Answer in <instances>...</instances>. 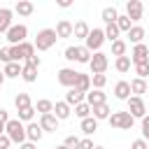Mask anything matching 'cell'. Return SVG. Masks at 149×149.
Listing matches in <instances>:
<instances>
[{
    "label": "cell",
    "instance_id": "obj_1",
    "mask_svg": "<svg viewBox=\"0 0 149 149\" xmlns=\"http://www.w3.org/2000/svg\"><path fill=\"white\" fill-rule=\"evenodd\" d=\"M5 135H7L12 142H16L19 147H21L23 142H28V137H26V123H21L19 119H9V121H7Z\"/></svg>",
    "mask_w": 149,
    "mask_h": 149
},
{
    "label": "cell",
    "instance_id": "obj_2",
    "mask_svg": "<svg viewBox=\"0 0 149 149\" xmlns=\"http://www.w3.org/2000/svg\"><path fill=\"white\" fill-rule=\"evenodd\" d=\"M56 40H58V35H56V30L54 28H42L40 33H37V37H35V49L37 51H47V49H51L54 44H56Z\"/></svg>",
    "mask_w": 149,
    "mask_h": 149
},
{
    "label": "cell",
    "instance_id": "obj_3",
    "mask_svg": "<svg viewBox=\"0 0 149 149\" xmlns=\"http://www.w3.org/2000/svg\"><path fill=\"white\" fill-rule=\"evenodd\" d=\"M63 56H65V61H70V63H91V51L81 44V47H68L65 51H63Z\"/></svg>",
    "mask_w": 149,
    "mask_h": 149
},
{
    "label": "cell",
    "instance_id": "obj_4",
    "mask_svg": "<svg viewBox=\"0 0 149 149\" xmlns=\"http://www.w3.org/2000/svg\"><path fill=\"white\" fill-rule=\"evenodd\" d=\"M109 126L112 128H119V130H130L133 128V123H135V119L130 116V112L126 109V112H112L109 114Z\"/></svg>",
    "mask_w": 149,
    "mask_h": 149
},
{
    "label": "cell",
    "instance_id": "obj_5",
    "mask_svg": "<svg viewBox=\"0 0 149 149\" xmlns=\"http://www.w3.org/2000/svg\"><path fill=\"white\" fill-rule=\"evenodd\" d=\"M105 28H93L91 33H88V37L84 40V47L91 51V54H95V51H100V47L105 44Z\"/></svg>",
    "mask_w": 149,
    "mask_h": 149
},
{
    "label": "cell",
    "instance_id": "obj_6",
    "mask_svg": "<svg viewBox=\"0 0 149 149\" xmlns=\"http://www.w3.org/2000/svg\"><path fill=\"white\" fill-rule=\"evenodd\" d=\"M5 35H7V42H9L12 47H16V44L26 42V37H28V26H23V23H14Z\"/></svg>",
    "mask_w": 149,
    "mask_h": 149
},
{
    "label": "cell",
    "instance_id": "obj_7",
    "mask_svg": "<svg viewBox=\"0 0 149 149\" xmlns=\"http://www.w3.org/2000/svg\"><path fill=\"white\" fill-rule=\"evenodd\" d=\"M107 65H109V58H107V54H102V51H95V54L91 56V63H88V68H91V74H105Z\"/></svg>",
    "mask_w": 149,
    "mask_h": 149
},
{
    "label": "cell",
    "instance_id": "obj_8",
    "mask_svg": "<svg viewBox=\"0 0 149 149\" xmlns=\"http://www.w3.org/2000/svg\"><path fill=\"white\" fill-rule=\"evenodd\" d=\"M56 77H58V84H61V86L74 88V84H77V77H79V72H77L74 68H61V70L56 72Z\"/></svg>",
    "mask_w": 149,
    "mask_h": 149
},
{
    "label": "cell",
    "instance_id": "obj_9",
    "mask_svg": "<svg viewBox=\"0 0 149 149\" xmlns=\"http://www.w3.org/2000/svg\"><path fill=\"white\" fill-rule=\"evenodd\" d=\"M126 102H128V112H130V116H133V119H144V116H147V105H144V100H142V98L130 95Z\"/></svg>",
    "mask_w": 149,
    "mask_h": 149
},
{
    "label": "cell",
    "instance_id": "obj_10",
    "mask_svg": "<svg viewBox=\"0 0 149 149\" xmlns=\"http://www.w3.org/2000/svg\"><path fill=\"white\" fill-rule=\"evenodd\" d=\"M142 14H144V5H142L140 0H128V2H126V16H128L130 21H140Z\"/></svg>",
    "mask_w": 149,
    "mask_h": 149
},
{
    "label": "cell",
    "instance_id": "obj_11",
    "mask_svg": "<svg viewBox=\"0 0 149 149\" xmlns=\"http://www.w3.org/2000/svg\"><path fill=\"white\" fill-rule=\"evenodd\" d=\"M130 61H133V65L147 63V61H149V47H147L144 42H142V44H135L133 51H130Z\"/></svg>",
    "mask_w": 149,
    "mask_h": 149
},
{
    "label": "cell",
    "instance_id": "obj_12",
    "mask_svg": "<svg viewBox=\"0 0 149 149\" xmlns=\"http://www.w3.org/2000/svg\"><path fill=\"white\" fill-rule=\"evenodd\" d=\"M40 128L44 130V133H56L58 130V119H56V114L51 112V114H40Z\"/></svg>",
    "mask_w": 149,
    "mask_h": 149
},
{
    "label": "cell",
    "instance_id": "obj_13",
    "mask_svg": "<svg viewBox=\"0 0 149 149\" xmlns=\"http://www.w3.org/2000/svg\"><path fill=\"white\" fill-rule=\"evenodd\" d=\"M56 35H58V40H68V37H72V33H74V23L72 21H68V19H61L58 23H56Z\"/></svg>",
    "mask_w": 149,
    "mask_h": 149
},
{
    "label": "cell",
    "instance_id": "obj_14",
    "mask_svg": "<svg viewBox=\"0 0 149 149\" xmlns=\"http://www.w3.org/2000/svg\"><path fill=\"white\" fill-rule=\"evenodd\" d=\"M42 135H44V130L40 128V123H37V121L26 123V137H28V142H40V140H42Z\"/></svg>",
    "mask_w": 149,
    "mask_h": 149
},
{
    "label": "cell",
    "instance_id": "obj_15",
    "mask_svg": "<svg viewBox=\"0 0 149 149\" xmlns=\"http://www.w3.org/2000/svg\"><path fill=\"white\" fill-rule=\"evenodd\" d=\"M12 16H14V9L9 7H0V33H7L14 23H12Z\"/></svg>",
    "mask_w": 149,
    "mask_h": 149
},
{
    "label": "cell",
    "instance_id": "obj_16",
    "mask_svg": "<svg viewBox=\"0 0 149 149\" xmlns=\"http://www.w3.org/2000/svg\"><path fill=\"white\" fill-rule=\"evenodd\" d=\"M114 98L128 100V98H130V81H126V79L116 81V84H114Z\"/></svg>",
    "mask_w": 149,
    "mask_h": 149
},
{
    "label": "cell",
    "instance_id": "obj_17",
    "mask_svg": "<svg viewBox=\"0 0 149 149\" xmlns=\"http://www.w3.org/2000/svg\"><path fill=\"white\" fill-rule=\"evenodd\" d=\"M65 102H68L70 107H74V105H79V102H86V93H81L79 88H68Z\"/></svg>",
    "mask_w": 149,
    "mask_h": 149
},
{
    "label": "cell",
    "instance_id": "obj_18",
    "mask_svg": "<svg viewBox=\"0 0 149 149\" xmlns=\"http://www.w3.org/2000/svg\"><path fill=\"white\" fill-rule=\"evenodd\" d=\"M54 114H56L58 121H63V119H68V116L72 114V107H70L65 100H58V102H54Z\"/></svg>",
    "mask_w": 149,
    "mask_h": 149
},
{
    "label": "cell",
    "instance_id": "obj_19",
    "mask_svg": "<svg viewBox=\"0 0 149 149\" xmlns=\"http://www.w3.org/2000/svg\"><path fill=\"white\" fill-rule=\"evenodd\" d=\"M86 102H88L91 107H95V105H105V102H107V95H105L102 91L93 88V91H88V93H86Z\"/></svg>",
    "mask_w": 149,
    "mask_h": 149
},
{
    "label": "cell",
    "instance_id": "obj_20",
    "mask_svg": "<svg viewBox=\"0 0 149 149\" xmlns=\"http://www.w3.org/2000/svg\"><path fill=\"white\" fill-rule=\"evenodd\" d=\"M14 12H16L19 16H30V14L35 12V5H33L30 0H19L16 7H14Z\"/></svg>",
    "mask_w": 149,
    "mask_h": 149
},
{
    "label": "cell",
    "instance_id": "obj_21",
    "mask_svg": "<svg viewBox=\"0 0 149 149\" xmlns=\"http://www.w3.org/2000/svg\"><path fill=\"white\" fill-rule=\"evenodd\" d=\"M144 35H147V30H144L142 26H133V28L128 30V40L133 42V47H135V44H142Z\"/></svg>",
    "mask_w": 149,
    "mask_h": 149
},
{
    "label": "cell",
    "instance_id": "obj_22",
    "mask_svg": "<svg viewBox=\"0 0 149 149\" xmlns=\"http://www.w3.org/2000/svg\"><path fill=\"white\" fill-rule=\"evenodd\" d=\"M130 93L142 98V93H147V79H140V77L130 79Z\"/></svg>",
    "mask_w": 149,
    "mask_h": 149
},
{
    "label": "cell",
    "instance_id": "obj_23",
    "mask_svg": "<svg viewBox=\"0 0 149 149\" xmlns=\"http://www.w3.org/2000/svg\"><path fill=\"white\" fill-rule=\"evenodd\" d=\"M16 47H19L21 61H28V58H30V56H35V51H37V49H35V44H33V42H28V40H26V42H21V44H16Z\"/></svg>",
    "mask_w": 149,
    "mask_h": 149
},
{
    "label": "cell",
    "instance_id": "obj_24",
    "mask_svg": "<svg viewBox=\"0 0 149 149\" xmlns=\"http://www.w3.org/2000/svg\"><path fill=\"white\" fill-rule=\"evenodd\" d=\"M2 72H5V77H9V79L21 77V72H23V63H7V65L2 68Z\"/></svg>",
    "mask_w": 149,
    "mask_h": 149
},
{
    "label": "cell",
    "instance_id": "obj_25",
    "mask_svg": "<svg viewBox=\"0 0 149 149\" xmlns=\"http://www.w3.org/2000/svg\"><path fill=\"white\" fill-rule=\"evenodd\" d=\"M14 107H16V112L33 107V102H30V95H28V93H16V95H14Z\"/></svg>",
    "mask_w": 149,
    "mask_h": 149
},
{
    "label": "cell",
    "instance_id": "obj_26",
    "mask_svg": "<svg viewBox=\"0 0 149 149\" xmlns=\"http://www.w3.org/2000/svg\"><path fill=\"white\" fill-rule=\"evenodd\" d=\"M91 116H93L95 121H100V119H109V105L105 102V105H95V107H91Z\"/></svg>",
    "mask_w": 149,
    "mask_h": 149
},
{
    "label": "cell",
    "instance_id": "obj_27",
    "mask_svg": "<svg viewBox=\"0 0 149 149\" xmlns=\"http://www.w3.org/2000/svg\"><path fill=\"white\" fill-rule=\"evenodd\" d=\"M79 126H81V133H84L86 137H88V135H93V133L98 130V121H95L93 116H88V119H81V123H79Z\"/></svg>",
    "mask_w": 149,
    "mask_h": 149
},
{
    "label": "cell",
    "instance_id": "obj_28",
    "mask_svg": "<svg viewBox=\"0 0 149 149\" xmlns=\"http://www.w3.org/2000/svg\"><path fill=\"white\" fill-rule=\"evenodd\" d=\"M74 88H79L81 93H88V91H91V74H84V72H79Z\"/></svg>",
    "mask_w": 149,
    "mask_h": 149
},
{
    "label": "cell",
    "instance_id": "obj_29",
    "mask_svg": "<svg viewBox=\"0 0 149 149\" xmlns=\"http://www.w3.org/2000/svg\"><path fill=\"white\" fill-rule=\"evenodd\" d=\"M88 33H91V28H88V23H86V21H77V23H74V33H72L74 37L86 40V37H88Z\"/></svg>",
    "mask_w": 149,
    "mask_h": 149
},
{
    "label": "cell",
    "instance_id": "obj_30",
    "mask_svg": "<svg viewBox=\"0 0 149 149\" xmlns=\"http://www.w3.org/2000/svg\"><path fill=\"white\" fill-rule=\"evenodd\" d=\"M130 65H133V61H130V56H119L116 61H114V68H116V72H128L130 70Z\"/></svg>",
    "mask_w": 149,
    "mask_h": 149
},
{
    "label": "cell",
    "instance_id": "obj_31",
    "mask_svg": "<svg viewBox=\"0 0 149 149\" xmlns=\"http://www.w3.org/2000/svg\"><path fill=\"white\" fill-rule=\"evenodd\" d=\"M100 16H102V21H105V23H116L119 12H116V7H105V9L100 12Z\"/></svg>",
    "mask_w": 149,
    "mask_h": 149
},
{
    "label": "cell",
    "instance_id": "obj_32",
    "mask_svg": "<svg viewBox=\"0 0 149 149\" xmlns=\"http://www.w3.org/2000/svg\"><path fill=\"white\" fill-rule=\"evenodd\" d=\"M119 35H121V30H119L116 23H107V26H105V37H107L109 42H116Z\"/></svg>",
    "mask_w": 149,
    "mask_h": 149
},
{
    "label": "cell",
    "instance_id": "obj_33",
    "mask_svg": "<svg viewBox=\"0 0 149 149\" xmlns=\"http://www.w3.org/2000/svg\"><path fill=\"white\" fill-rule=\"evenodd\" d=\"M35 112H40V114H51V112H54V102L47 100V98H42V100H37Z\"/></svg>",
    "mask_w": 149,
    "mask_h": 149
},
{
    "label": "cell",
    "instance_id": "obj_34",
    "mask_svg": "<svg viewBox=\"0 0 149 149\" xmlns=\"http://www.w3.org/2000/svg\"><path fill=\"white\" fill-rule=\"evenodd\" d=\"M74 116H79V119H88V116H91V105H88V102H79V105H74Z\"/></svg>",
    "mask_w": 149,
    "mask_h": 149
},
{
    "label": "cell",
    "instance_id": "obj_35",
    "mask_svg": "<svg viewBox=\"0 0 149 149\" xmlns=\"http://www.w3.org/2000/svg\"><path fill=\"white\" fill-rule=\"evenodd\" d=\"M116 26H119V30H121V33H128V30L133 28V21H130L126 14H119V19H116Z\"/></svg>",
    "mask_w": 149,
    "mask_h": 149
},
{
    "label": "cell",
    "instance_id": "obj_36",
    "mask_svg": "<svg viewBox=\"0 0 149 149\" xmlns=\"http://www.w3.org/2000/svg\"><path fill=\"white\" fill-rule=\"evenodd\" d=\"M126 49H128V47H126V42H123V40L112 42V56H116V58H119V56H126Z\"/></svg>",
    "mask_w": 149,
    "mask_h": 149
},
{
    "label": "cell",
    "instance_id": "obj_37",
    "mask_svg": "<svg viewBox=\"0 0 149 149\" xmlns=\"http://www.w3.org/2000/svg\"><path fill=\"white\" fill-rule=\"evenodd\" d=\"M107 84V74H91V86L102 91V86Z\"/></svg>",
    "mask_w": 149,
    "mask_h": 149
},
{
    "label": "cell",
    "instance_id": "obj_38",
    "mask_svg": "<svg viewBox=\"0 0 149 149\" xmlns=\"http://www.w3.org/2000/svg\"><path fill=\"white\" fill-rule=\"evenodd\" d=\"M21 79H23V81H28V84H33V81L37 79V70H33V68H26V65H23Z\"/></svg>",
    "mask_w": 149,
    "mask_h": 149
},
{
    "label": "cell",
    "instance_id": "obj_39",
    "mask_svg": "<svg viewBox=\"0 0 149 149\" xmlns=\"http://www.w3.org/2000/svg\"><path fill=\"white\" fill-rule=\"evenodd\" d=\"M33 116H35V107H28V109H21L19 112V121L21 123H30Z\"/></svg>",
    "mask_w": 149,
    "mask_h": 149
},
{
    "label": "cell",
    "instance_id": "obj_40",
    "mask_svg": "<svg viewBox=\"0 0 149 149\" xmlns=\"http://www.w3.org/2000/svg\"><path fill=\"white\" fill-rule=\"evenodd\" d=\"M135 68V74L140 77V79H147L149 77V61L147 63H137V65H133Z\"/></svg>",
    "mask_w": 149,
    "mask_h": 149
},
{
    "label": "cell",
    "instance_id": "obj_41",
    "mask_svg": "<svg viewBox=\"0 0 149 149\" xmlns=\"http://www.w3.org/2000/svg\"><path fill=\"white\" fill-rule=\"evenodd\" d=\"M0 61H2L5 65H7V63H14V61H12V44H7V47L0 49Z\"/></svg>",
    "mask_w": 149,
    "mask_h": 149
},
{
    "label": "cell",
    "instance_id": "obj_42",
    "mask_svg": "<svg viewBox=\"0 0 149 149\" xmlns=\"http://www.w3.org/2000/svg\"><path fill=\"white\" fill-rule=\"evenodd\" d=\"M23 65H26V68H33V70H37V68L42 65V58H40L37 54H35V56H30L28 61H23Z\"/></svg>",
    "mask_w": 149,
    "mask_h": 149
},
{
    "label": "cell",
    "instance_id": "obj_43",
    "mask_svg": "<svg viewBox=\"0 0 149 149\" xmlns=\"http://www.w3.org/2000/svg\"><path fill=\"white\" fill-rule=\"evenodd\" d=\"M63 144H65L68 149H77V147H79V137H77V135H68Z\"/></svg>",
    "mask_w": 149,
    "mask_h": 149
},
{
    "label": "cell",
    "instance_id": "obj_44",
    "mask_svg": "<svg viewBox=\"0 0 149 149\" xmlns=\"http://www.w3.org/2000/svg\"><path fill=\"white\" fill-rule=\"evenodd\" d=\"M130 149H149V142H147V140H142V137H137V140H133Z\"/></svg>",
    "mask_w": 149,
    "mask_h": 149
},
{
    "label": "cell",
    "instance_id": "obj_45",
    "mask_svg": "<svg viewBox=\"0 0 149 149\" xmlns=\"http://www.w3.org/2000/svg\"><path fill=\"white\" fill-rule=\"evenodd\" d=\"M142 140H147V142H149V114L142 119Z\"/></svg>",
    "mask_w": 149,
    "mask_h": 149
},
{
    "label": "cell",
    "instance_id": "obj_46",
    "mask_svg": "<svg viewBox=\"0 0 149 149\" xmlns=\"http://www.w3.org/2000/svg\"><path fill=\"white\" fill-rule=\"evenodd\" d=\"M77 149H93V140H91V137L79 140V147H77Z\"/></svg>",
    "mask_w": 149,
    "mask_h": 149
},
{
    "label": "cell",
    "instance_id": "obj_47",
    "mask_svg": "<svg viewBox=\"0 0 149 149\" xmlns=\"http://www.w3.org/2000/svg\"><path fill=\"white\" fill-rule=\"evenodd\" d=\"M9 144H12V140L7 135H0V149H9Z\"/></svg>",
    "mask_w": 149,
    "mask_h": 149
},
{
    "label": "cell",
    "instance_id": "obj_48",
    "mask_svg": "<svg viewBox=\"0 0 149 149\" xmlns=\"http://www.w3.org/2000/svg\"><path fill=\"white\" fill-rule=\"evenodd\" d=\"M7 121H9V112L0 107V123H2V126H7Z\"/></svg>",
    "mask_w": 149,
    "mask_h": 149
},
{
    "label": "cell",
    "instance_id": "obj_49",
    "mask_svg": "<svg viewBox=\"0 0 149 149\" xmlns=\"http://www.w3.org/2000/svg\"><path fill=\"white\" fill-rule=\"evenodd\" d=\"M19 149H37V147H35V142H23Z\"/></svg>",
    "mask_w": 149,
    "mask_h": 149
},
{
    "label": "cell",
    "instance_id": "obj_50",
    "mask_svg": "<svg viewBox=\"0 0 149 149\" xmlns=\"http://www.w3.org/2000/svg\"><path fill=\"white\" fill-rule=\"evenodd\" d=\"M70 5H72V2H70V0H58V7H63V9H68V7H70Z\"/></svg>",
    "mask_w": 149,
    "mask_h": 149
},
{
    "label": "cell",
    "instance_id": "obj_51",
    "mask_svg": "<svg viewBox=\"0 0 149 149\" xmlns=\"http://www.w3.org/2000/svg\"><path fill=\"white\" fill-rule=\"evenodd\" d=\"M5 79H7V77H5V72H2V70H0V86H2V84H5Z\"/></svg>",
    "mask_w": 149,
    "mask_h": 149
},
{
    "label": "cell",
    "instance_id": "obj_52",
    "mask_svg": "<svg viewBox=\"0 0 149 149\" xmlns=\"http://www.w3.org/2000/svg\"><path fill=\"white\" fill-rule=\"evenodd\" d=\"M0 135H5V126L2 123H0Z\"/></svg>",
    "mask_w": 149,
    "mask_h": 149
},
{
    "label": "cell",
    "instance_id": "obj_53",
    "mask_svg": "<svg viewBox=\"0 0 149 149\" xmlns=\"http://www.w3.org/2000/svg\"><path fill=\"white\" fill-rule=\"evenodd\" d=\"M51 149H68V147H65V144H61V147H51Z\"/></svg>",
    "mask_w": 149,
    "mask_h": 149
},
{
    "label": "cell",
    "instance_id": "obj_54",
    "mask_svg": "<svg viewBox=\"0 0 149 149\" xmlns=\"http://www.w3.org/2000/svg\"><path fill=\"white\" fill-rule=\"evenodd\" d=\"M93 149H105V147H93Z\"/></svg>",
    "mask_w": 149,
    "mask_h": 149
}]
</instances>
